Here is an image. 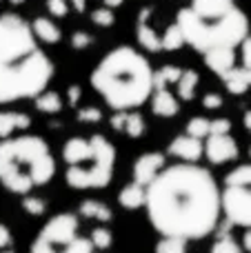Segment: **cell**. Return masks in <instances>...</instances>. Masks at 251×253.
Segmentation results:
<instances>
[{
	"label": "cell",
	"instance_id": "8fae6325",
	"mask_svg": "<svg viewBox=\"0 0 251 253\" xmlns=\"http://www.w3.org/2000/svg\"><path fill=\"white\" fill-rule=\"evenodd\" d=\"M165 153L160 151H151V153H142L136 162H133V182L147 187L160 171L165 169Z\"/></svg>",
	"mask_w": 251,
	"mask_h": 253
},
{
	"label": "cell",
	"instance_id": "f1b7e54d",
	"mask_svg": "<svg viewBox=\"0 0 251 253\" xmlns=\"http://www.w3.org/2000/svg\"><path fill=\"white\" fill-rule=\"evenodd\" d=\"M211 253H243V247H240L229 233H222L211 245Z\"/></svg>",
	"mask_w": 251,
	"mask_h": 253
},
{
	"label": "cell",
	"instance_id": "7c38bea8",
	"mask_svg": "<svg viewBox=\"0 0 251 253\" xmlns=\"http://www.w3.org/2000/svg\"><path fill=\"white\" fill-rule=\"evenodd\" d=\"M169 156L187 162V165H198L200 158L205 156V142L191 135H178L169 142Z\"/></svg>",
	"mask_w": 251,
	"mask_h": 253
},
{
	"label": "cell",
	"instance_id": "b9f144b4",
	"mask_svg": "<svg viewBox=\"0 0 251 253\" xmlns=\"http://www.w3.org/2000/svg\"><path fill=\"white\" fill-rule=\"evenodd\" d=\"M100 2H102V7H107V9H116V7H120L125 0H100Z\"/></svg>",
	"mask_w": 251,
	"mask_h": 253
},
{
	"label": "cell",
	"instance_id": "bcb514c9",
	"mask_svg": "<svg viewBox=\"0 0 251 253\" xmlns=\"http://www.w3.org/2000/svg\"><path fill=\"white\" fill-rule=\"evenodd\" d=\"M0 253H13V249L9 247V249H0Z\"/></svg>",
	"mask_w": 251,
	"mask_h": 253
},
{
	"label": "cell",
	"instance_id": "83f0119b",
	"mask_svg": "<svg viewBox=\"0 0 251 253\" xmlns=\"http://www.w3.org/2000/svg\"><path fill=\"white\" fill-rule=\"evenodd\" d=\"M91 245H93V249H98V251H105V249H109L111 245H114V236H111V231L109 229H105V227H96L91 231Z\"/></svg>",
	"mask_w": 251,
	"mask_h": 253
},
{
	"label": "cell",
	"instance_id": "5bb4252c",
	"mask_svg": "<svg viewBox=\"0 0 251 253\" xmlns=\"http://www.w3.org/2000/svg\"><path fill=\"white\" fill-rule=\"evenodd\" d=\"M149 100H151V111L158 118H173L180 111L178 98L169 91V87H154Z\"/></svg>",
	"mask_w": 251,
	"mask_h": 253
},
{
	"label": "cell",
	"instance_id": "5b68a950",
	"mask_svg": "<svg viewBox=\"0 0 251 253\" xmlns=\"http://www.w3.org/2000/svg\"><path fill=\"white\" fill-rule=\"evenodd\" d=\"M62 160L67 167L65 180L71 189H105L114 180L116 147L100 133L69 138L62 147Z\"/></svg>",
	"mask_w": 251,
	"mask_h": 253
},
{
	"label": "cell",
	"instance_id": "6da1fadb",
	"mask_svg": "<svg viewBox=\"0 0 251 253\" xmlns=\"http://www.w3.org/2000/svg\"><path fill=\"white\" fill-rule=\"evenodd\" d=\"M145 209L160 238L203 240L222 215L220 187L209 169L178 162L165 167L145 187Z\"/></svg>",
	"mask_w": 251,
	"mask_h": 253
},
{
	"label": "cell",
	"instance_id": "d4e9b609",
	"mask_svg": "<svg viewBox=\"0 0 251 253\" xmlns=\"http://www.w3.org/2000/svg\"><path fill=\"white\" fill-rule=\"evenodd\" d=\"M160 44H163V51H176V49H180L182 44H185L182 34H180V29H178L176 22L165 29V34L160 36Z\"/></svg>",
	"mask_w": 251,
	"mask_h": 253
},
{
	"label": "cell",
	"instance_id": "7402d4cb",
	"mask_svg": "<svg viewBox=\"0 0 251 253\" xmlns=\"http://www.w3.org/2000/svg\"><path fill=\"white\" fill-rule=\"evenodd\" d=\"M34 102L40 114L53 116V114H60L62 111V98H60V93L53 91V89H44L42 93H38V96L34 98Z\"/></svg>",
	"mask_w": 251,
	"mask_h": 253
},
{
	"label": "cell",
	"instance_id": "e0dca14e",
	"mask_svg": "<svg viewBox=\"0 0 251 253\" xmlns=\"http://www.w3.org/2000/svg\"><path fill=\"white\" fill-rule=\"evenodd\" d=\"M29 25H31V34H34V38L40 40V42H44V44H58L62 40L60 27H58L49 16L34 18Z\"/></svg>",
	"mask_w": 251,
	"mask_h": 253
},
{
	"label": "cell",
	"instance_id": "d6986e66",
	"mask_svg": "<svg viewBox=\"0 0 251 253\" xmlns=\"http://www.w3.org/2000/svg\"><path fill=\"white\" fill-rule=\"evenodd\" d=\"M198 83H200V76L196 69H182L180 78L176 80V93L180 100L189 102L194 100L196 96V89H198Z\"/></svg>",
	"mask_w": 251,
	"mask_h": 253
},
{
	"label": "cell",
	"instance_id": "30bf717a",
	"mask_svg": "<svg viewBox=\"0 0 251 253\" xmlns=\"http://www.w3.org/2000/svg\"><path fill=\"white\" fill-rule=\"evenodd\" d=\"M240 153L236 138H231L229 133L222 135H207L205 138V158L211 165H227V162L236 160Z\"/></svg>",
	"mask_w": 251,
	"mask_h": 253
},
{
	"label": "cell",
	"instance_id": "52a82bcc",
	"mask_svg": "<svg viewBox=\"0 0 251 253\" xmlns=\"http://www.w3.org/2000/svg\"><path fill=\"white\" fill-rule=\"evenodd\" d=\"M29 253H93V245L80 236V222L74 213H58L42 224Z\"/></svg>",
	"mask_w": 251,
	"mask_h": 253
},
{
	"label": "cell",
	"instance_id": "484cf974",
	"mask_svg": "<svg viewBox=\"0 0 251 253\" xmlns=\"http://www.w3.org/2000/svg\"><path fill=\"white\" fill-rule=\"evenodd\" d=\"M156 253H187V240L163 236L156 245Z\"/></svg>",
	"mask_w": 251,
	"mask_h": 253
},
{
	"label": "cell",
	"instance_id": "8992f818",
	"mask_svg": "<svg viewBox=\"0 0 251 253\" xmlns=\"http://www.w3.org/2000/svg\"><path fill=\"white\" fill-rule=\"evenodd\" d=\"M51 76L53 62L42 49L25 60L0 65V105L36 98L47 89Z\"/></svg>",
	"mask_w": 251,
	"mask_h": 253
},
{
	"label": "cell",
	"instance_id": "603a6c76",
	"mask_svg": "<svg viewBox=\"0 0 251 253\" xmlns=\"http://www.w3.org/2000/svg\"><path fill=\"white\" fill-rule=\"evenodd\" d=\"M182 69L176 65H165L158 71H154V87H169V84H176V80L180 78Z\"/></svg>",
	"mask_w": 251,
	"mask_h": 253
},
{
	"label": "cell",
	"instance_id": "44dd1931",
	"mask_svg": "<svg viewBox=\"0 0 251 253\" xmlns=\"http://www.w3.org/2000/svg\"><path fill=\"white\" fill-rule=\"evenodd\" d=\"M78 213L84 215V218H89V220H98V222H111V218H114V211H111L109 207H107L105 202H100V200L80 202Z\"/></svg>",
	"mask_w": 251,
	"mask_h": 253
},
{
	"label": "cell",
	"instance_id": "8d00e7d4",
	"mask_svg": "<svg viewBox=\"0 0 251 253\" xmlns=\"http://www.w3.org/2000/svg\"><path fill=\"white\" fill-rule=\"evenodd\" d=\"M125 123H127V111H116V114L109 118L111 129L120 131V133H123V129H125Z\"/></svg>",
	"mask_w": 251,
	"mask_h": 253
},
{
	"label": "cell",
	"instance_id": "f35d334b",
	"mask_svg": "<svg viewBox=\"0 0 251 253\" xmlns=\"http://www.w3.org/2000/svg\"><path fill=\"white\" fill-rule=\"evenodd\" d=\"M80 98H83V89H80L78 84H71V87L67 89V102H69L71 107H76L80 102Z\"/></svg>",
	"mask_w": 251,
	"mask_h": 253
},
{
	"label": "cell",
	"instance_id": "ab89813d",
	"mask_svg": "<svg viewBox=\"0 0 251 253\" xmlns=\"http://www.w3.org/2000/svg\"><path fill=\"white\" fill-rule=\"evenodd\" d=\"M13 242L11 238V231H9V227H4V224H0V249H9Z\"/></svg>",
	"mask_w": 251,
	"mask_h": 253
},
{
	"label": "cell",
	"instance_id": "d590c367",
	"mask_svg": "<svg viewBox=\"0 0 251 253\" xmlns=\"http://www.w3.org/2000/svg\"><path fill=\"white\" fill-rule=\"evenodd\" d=\"M240 58H243V65L245 69H251V36H247V38L240 42Z\"/></svg>",
	"mask_w": 251,
	"mask_h": 253
},
{
	"label": "cell",
	"instance_id": "f546056e",
	"mask_svg": "<svg viewBox=\"0 0 251 253\" xmlns=\"http://www.w3.org/2000/svg\"><path fill=\"white\" fill-rule=\"evenodd\" d=\"M22 209H25L29 215L38 218V215H44V211H47V202H44L42 198H38V196L27 193V196L22 198Z\"/></svg>",
	"mask_w": 251,
	"mask_h": 253
},
{
	"label": "cell",
	"instance_id": "7dc6e473",
	"mask_svg": "<svg viewBox=\"0 0 251 253\" xmlns=\"http://www.w3.org/2000/svg\"><path fill=\"white\" fill-rule=\"evenodd\" d=\"M249 158H251V149H249Z\"/></svg>",
	"mask_w": 251,
	"mask_h": 253
},
{
	"label": "cell",
	"instance_id": "d6a6232c",
	"mask_svg": "<svg viewBox=\"0 0 251 253\" xmlns=\"http://www.w3.org/2000/svg\"><path fill=\"white\" fill-rule=\"evenodd\" d=\"M47 9L51 18H65L69 13V0H47Z\"/></svg>",
	"mask_w": 251,
	"mask_h": 253
},
{
	"label": "cell",
	"instance_id": "9c48e42d",
	"mask_svg": "<svg viewBox=\"0 0 251 253\" xmlns=\"http://www.w3.org/2000/svg\"><path fill=\"white\" fill-rule=\"evenodd\" d=\"M38 40L31 34V25L16 13L0 16V65L18 62L38 51Z\"/></svg>",
	"mask_w": 251,
	"mask_h": 253
},
{
	"label": "cell",
	"instance_id": "f6af8a7d",
	"mask_svg": "<svg viewBox=\"0 0 251 253\" xmlns=\"http://www.w3.org/2000/svg\"><path fill=\"white\" fill-rule=\"evenodd\" d=\"M11 4H22V2H27V0H9Z\"/></svg>",
	"mask_w": 251,
	"mask_h": 253
},
{
	"label": "cell",
	"instance_id": "cb8c5ba5",
	"mask_svg": "<svg viewBox=\"0 0 251 253\" xmlns=\"http://www.w3.org/2000/svg\"><path fill=\"white\" fill-rule=\"evenodd\" d=\"M145 131H147L145 118H142L138 111H127V123H125L123 133H127L129 138H133V140H138L145 135Z\"/></svg>",
	"mask_w": 251,
	"mask_h": 253
},
{
	"label": "cell",
	"instance_id": "4316f807",
	"mask_svg": "<svg viewBox=\"0 0 251 253\" xmlns=\"http://www.w3.org/2000/svg\"><path fill=\"white\" fill-rule=\"evenodd\" d=\"M209 123H211V120L203 118V116H196V118H191L189 123H187V135H191V138H198V140H205L209 135Z\"/></svg>",
	"mask_w": 251,
	"mask_h": 253
},
{
	"label": "cell",
	"instance_id": "1f68e13d",
	"mask_svg": "<svg viewBox=\"0 0 251 253\" xmlns=\"http://www.w3.org/2000/svg\"><path fill=\"white\" fill-rule=\"evenodd\" d=\"M78 123H84V125H96L102 120V111L98 107H80L78 114H76Z\"/></svg>",
	"mask_w": 251,
	"mask_h": 253
},
{
	"label": "cell",
	"instance_id": "4fadbf2b",
	"mask_svg": "<svg viewBox=\"0 0 251 253\" xmlns=\"http://www.w3.org/2000/svg\"><path fill=\"white\" fill-rule=\"evenodd\" d=\"M151 13H154L151 7L140 9L138 22H136V38L142 49H147L151 53H158V51H163V44H160V34L151 27Z\"/></svg>",
	"mask_w": 251,
	"mask_h": 253
},
{
	"label": "cell",
	"instance_id": "9a60e30c",
	"mask_svg": "<svg viewBox=\"0 0 251 253\" xmlns=\"http://www.w3.org/2000/svg\"><path fill=\"white\" fill-rule=\"evenodd\" d=\"M203 58H205L207 69H211L218 78H220V76H225L229 69H234L236 60H238L236 49H213V51L203 53Z\"/></svg>",
	"mask_w": 251,
	"mask_h": 253
},
{
	"label": "cell",
	"instance_id": "7bdbcfd3",
	"mask_svg": "<svg viewBox=\"0 0 251 253\" xmlns=\"http://www.w3.org/2000/svg\"><path fill=\"white\" fill-rule=\"evenodd\" d=\"M243 247H245V251H249V253H251V229H247V231H245Z\"/></svg>",
	"mask_w": 251,
	"mask_h": 253
},
{
	"label": "cell",
	"instance_id": "3957f363",
	"mask_svg": "<svg viewBox=\"0 0 251 253\" xmlns=\"http://www.w3.org/2000/svg\"><path fill=\"white\" fill-rule=\"evenodd\" d=\"M89 83L111 109H138L154 91V67L138 49L120 44L100 58Z\"/></svg>",
	"mask_w": 251,
	"mask_h": 253
},
{
	"label": "cell",
	"instance_id": "e575fe53",
	"mask_svg": "<svg viewBox=\"0 0 251 253\" xmlns=\"http://www.w3.org/2000/svg\"><path fill=\"white\" fill-rule=\"evenodd\" d=\"M231 131V123L227 118H216L209 123V135H222Z\"/></svg>",
	"mask_w": 251,
	"mask_h": 253
},
{
	"label": "cell",
	"instance_id": "2e32d148",
	"mask_svg": "<svg viewBox=\"0 0 251 253\" xmlns=\"http://www.w3.org/2000/svg\"><path fill=\"white\" fill-rule=\"evenodd\" d=\"M31 126V118L22 111H0V140L13 138Z\"/></svg>",
	"mask_w": 251,
	"mask_h": 253
},
{
	"label": "cell",
	"instance_id": "74e56055",
	"mask_svg": "<svg viewBox=\"0 0 251 253\" xmlns=\"http://www.w3.org/2000/svg\"><path fill=\"white\" fill-rule=\"evenodd\" d=\"M203 107L205 109H220L222 107V96H218V93H207V96L203 98Z\"/></svg>",
	"mask_w": 251,
	"mask_h": 253
},
{
	"label": "cell",
	"instance_id": "ba28073f",
	"mask_svg": "<svg viewBox=\"0 0 251 253\" xmlns=\"http://www.w3.org/2000/svg\"><path fill=\"white\" fill-rule=\"evenodd\" d=\"M220 211L229 224L251 229V165H240L225 175Z\"/></svg>",
	"mask_w": 251,
	"mask_h": 253
},
{
	"label": "cell",
	"instance_id": "60d3db41",
	"mask_svg": "<svg viewBox=\"0 0 251 253\" xmlns=\"http://www.w3.org/2000/svg\"><path fill=\"white\" fill-rule=\"evenodd\" d=\"M69 7H74L76 13H84L87 11V0H69Z\"/></svg>",
	"mask_w": 251,
	"mask_h": 253
},
{
	"label": "cell",
	"instance_id": "c3c4849f",
	"mask_svg": "<svg viewBox=\"0 0 251 253\" xmlns=\"http://www.w3.org/2000/svg\"><path fill=\"white\" fill-rule=\"evenodd\" d=\"M0 2H2V0H0Z\"/></svg>",
	"mask_w": 251,
	"mask_h": 253
},
{
	"label": "cell",
	"instance_id": "ffe728a7",
	"mask_svg": "<svg viewBox=\"0 0 251 253\" xmlns=\"http://www.w3.org/2000/svg\"><path fill=\"white\" fill-rule=\"evenodd\" d=\"M118 202L123 209H129V211H136L140 207H145V187H140L136 182L123 187L118 193Z\"/></svg>",
	"mask_w": 251,
	"mask_h": 253
},
{
	"label": "cell",
	"instance_id": "ee69618b",
	"mask_svg": "<svg viewBox=\"0 0 251 253\" xmlns=\"http://www.w3.org/2000/svg\"><path fill=\"white\" fill-rule=\"evenodd\" d=\"M243 125H245V129H247V131H251V111H247V114H245Z\"/></svg>",
	"mask_w": 251,
	"mask_h": 253
},
{
	"label": "cell",
	"instance_id": "277c9868",
	"mask_svg": "<svg viewBox=\"0 0 251 253\" xmlns=\"http://www.w3.org/2000/svg\"><path fill=\"white\" fill-rule=\"evenodd\" d=\"M53 173L56 160L44 138L18 133L0 140V184L7 191L27 196L51 182Z\"/></svg>",
	"mask_w": 251,
	"mask_h": 253
},
{
	"label": "cell",
	"instance_id": "4dcf8cb0",
	"mask_svg": "<svg viewBox=\"0 0 251 253\" xmlns=\"http://www.w3.org/2000/svg\"><path fill=\"white\" fill-rule=\"evenodd\" d=\"M91 22H93V25H98V27H111L116 22L114 9H107V7L93 9V11H91Z\"/></svg>",
	"mask_w": 251,
	"mask_h": 253
},
{
	"label": "cell",
	"instance_id": "836d02e7",
	"mask_svg": "<svg viewBox=\"0 0 251 253\" xmlns=\"http://www.w3.org/2000/svg\"><path fill=\"white\" fill-rule=\"evenodd\" d=\"M91 42H93V36L87 34V31H74V36H71V47L78 49V51L91 47Z\"/></svg>",
	"mask_w": 251,
	"mask_h": 253
},
{
	"label": "cell",
	"instance_id": "7a4b0ae2",
	"mask_svg": "<svg viewBox=\"0 0 251 253\" xmlns=\"http://www.w3.org/2000/svg\"><path fill=\"white\" fill-rule=\"evenodd\" d=\"M176 25L185 44L200 53L238 49L249 36V18L236 0H189L178 9Z\"/></svg>",
	"mask_w": 251,
	"mask_h": 253
},
{
	"label": "cell",
	"instance_id": "ac0fdd59",
	"mask_svg": "<svg viewBox=\"0 0 251 253\" xmlns=\"http://www.w3.org/2000/svg\"><path fill=\"white\" fill-rule=\"evenodd\" d=\"M220 80L225 83L227 91L234 93V96H240L251 87V69H245V67L236 65L234 69H229L225 76H220Z\"/></svg>",
	"mask_w": 251,
	"mask_h": 253
}]
</instances>
